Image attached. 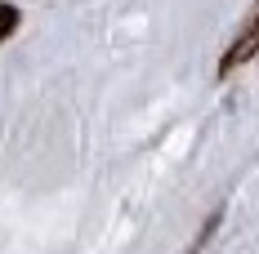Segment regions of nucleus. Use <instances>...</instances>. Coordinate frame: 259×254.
<instances>
[{
    "instance_id": "nucleus-1",
    "label": "nucleus",
    "mask_w": 259,
    "mask_h": 254,
    "mask_svg": "<svg viewBox=\"0 0 259 254\" xmlns=\"http://www.w3.org/2000/svg\"><path fill=\"white\" fill-rule=\"evenodd\" d=\"M250 58H259V5L246 14V23L237 27L233 45H228V49H224V58H219V80L233 76L237 67H246Z\"/></svg>"
},
{
    "instance_id": "nucleus-2",
    "label": "nucleus",
    "mask_w": 259,
    "mask_h": 254,
    "mask_svg": "<svg viewBox=\"0 0 259 254\" xmlns=\"http://www.w3.org/2000/svg\"><path fill=\"white\" fill-rule=\"evenodd\" d=\"M14 27H18V9L0 0V40H9V36H14Z\"/></svg>"
}]
</instances>
